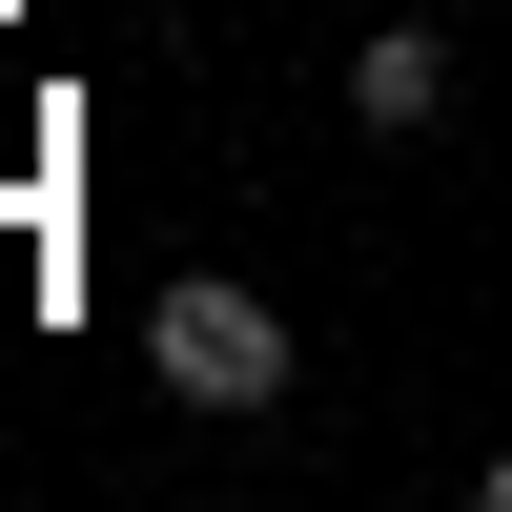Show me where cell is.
<instances>
[{"instance_id": "6da1fadb", "label": "cell", "mask_w": 512, "mask_h": 512, "mask_svg": "<svg viewBox=\"0 0 512 512\" xmlns=\"http://www.w3.org/2000/svg\"><path fill=\"white\" fill-rule=\"evenodd\" d=\"M144 369H164L185 410H287V308H267L246 267H164V287H144Z\"/></svg>"}, {"instance_id": "7a4b0ae2", "label": "cell", "mask_w": 512, "mask_h": 512, "mask_svg": "<svg viewBox=\"0 0 512 512\" xmlns=\"http://www.w3.org/2000/svg\"><path fill=\"white\" fill-rule=\"evenodd\" d=\"M349 123H369V144L451 123V41H349Z\"/></svg>"}, {"instance_id": "3957f363", "label": "cell", "mask_w": 512, "mask_h": 512, "mask_svg": "<svg viewBox=\"0 0 512 512\" xmlns=\"http://www.w3.org/2000/svg\"><path fill=\"white\" fill-rule=\"evenodd\" d=\"M492 512H512V451H492Z\"/></svg>"}]
</instances>
